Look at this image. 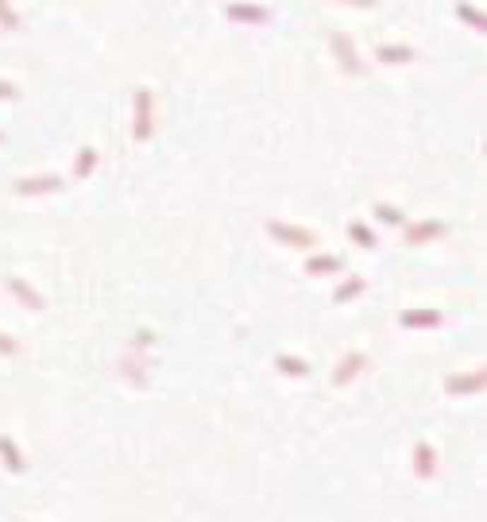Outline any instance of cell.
Instances as JSON below:
<instances>
[{
	"instance_id": "1",
	"label": "cell",
	"mask_w": 487,
	"mask_h": 522,
	"mask_svg": "<svg viewBox=\"0 0 487 522\" xmlns=\"http://www.w3.org/2000/svg\"><path fill=\"white\" fill-rule=\"evenodd\" d=\"M0 20H4V23H12V12L4 8V0H0Z\"/></svg>"
},
{
	"instance_id": "2",
	"label": "cell",
	"mask_w": 487,
	"mask_h": 522,
	"mask_svg": "<svg viewBox=\"0 0 487 522\" xmlns=\"http://www.w3.org/2000/svg\"><path fill=\"white\" fill-rule=\"evenodd\" d=\"M348 4H375V0H348Z\"/></svg>"
}]
</instances>
